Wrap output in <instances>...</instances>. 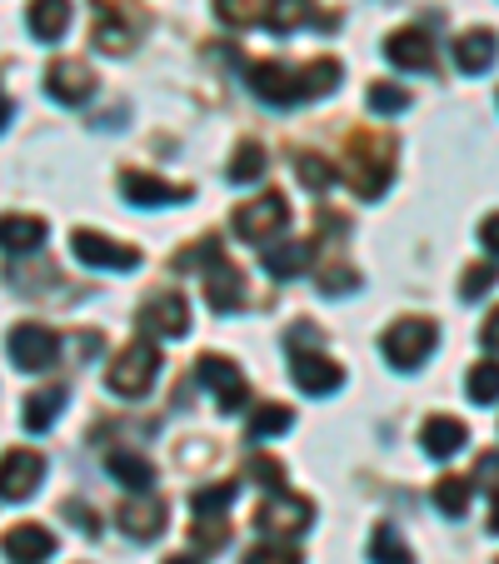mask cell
Listing matches in <instances>:
<instances>
[{"instance_id": "cell-1", "label": "cell", "mask_w": 499, "mask_h": 564, "mask_svg": "<svg viewBox=\"0 0 499 564\" xmlns=\"http://www.w3.org/2000/svg\"><path fill=\"white\" fill-rule=\"evenodd\" d=\"M394 181V145L390 135L375 130H355L350 135V185L360 200H380Z\"/></svg>"}, {"instance_id": "cell-2", "label": "cell", "mask_w": 499, "mask_h": 564, "mask_svg": "<svg viewBox=\"0 0 499 564\" xmlns=\"http://www.w3.org/2000/svg\"><path fill=\"white\" fill-rule=\"evenodd\" d=\"M310 345H319V335L310 330L305 319H300L295 330L285 335V350H290V375H295V384L305 394H335L345 384V370L335 360H329V355H319V350H310Z\"/></svg>"}, {"instance_id": "cell-3", "label": "cell", "mask_w": 499, "mask_h": 564, "mask_svg": "<svg viewBox=\"0 0 499 564\" xmlns=\"http://www.w3.org/2000/svg\"><path fill=\"white\" fill-rule=\"evenodd\" d=\"M440 345V325L425 315H410V319H394L390 330H384L380 350L390 365H400V370H420V365L430 360V350Z\"/></svg>"}, {"instance_id": "cell-4", "label": "cell", "mask_w": 499, "mask_h": 564, "mask_svg": "<svg viewBox=\"0 0 499 564\" xmlns=\"http://www.w3.org/2000/svg\"><path fill=\"white\" fill-rule=\"evenodd\" d=\"M155 375H160L155 345H150V340H135V345H126V350L116 355V365L106 370V384L120 394V400H140V394H150Z\"/></svg>"}, {"instance_id": "cell-5", "label": "cell", "mask_w": 499, "mask_h": 564, "mask_svg": "<svg viewBox=\"0 0 499 564\" xmlns=\"http://www.w3.org/2000/svg\"><path fill=\"white\" fill-rule=\"evenodd\" d=\"M285 225H290V205H285L280 191H270V195H260V200H250V205L235 210V235L250 240V246H270Z\"/></svg>"}, {"instance_id": "cell-6", "label": "cell", "mask_w": 499, "mask_h": 564, "mask_svg": "<svg viewBox=\"0 0 499 564\" xmlns=\"http://www.w3.org/2000/svg\"><path fill=\"white\" fill-rule=\"evenodd\" d=\"M195 380L215 394V405H220L225 415H235V410L250 400V384H245L240 365H230L225 355H200V360H195Z\"/></svg>"}, {"instance_id": "cell-7", "label": "cell", "mask_w": 499, "mask_h": 564, "mask_svg": "<svg viewBox=\"0 0 499 564\" xmlns=\"http://www.w3.org/2000/svg\"><path fill=\"white\" fill-rule=\"evenodd\" d=\"M61 360V335L51 330V325H15L11 330V365L15 370H25V375H35V370H51V365Z\"/></svg>"}, {"instance_id": "cell-8", "label": "cell", "mask_w": 499, "mask_h": 564, "mask_svg": "<svg viewBox=\"0 0 499 564\" xmlns=\"http://www.w3.org/2000/svg\"><path fill=\"white\" fill-rule=\"evenodd\" d=\"M70 256L90 270H135L140 265L135 246H120V240H110V235H100V230H75L70 235Z\"/></svg>"}, {"instance_id": "cell-9", "label": "cell", "mask_w": 499, "mask_h": 564, "mask_svg": "<svg viewBox=\"0 0 499 564\" xmlns=\"http://www.w3.org/2000/svg\"><path fill=\"white\" fill-rule=\"evenodd\" d=\"M310 524H315V505L290 490H275L256 510V530H265V534H305Z\"/></svg>"}, {"instance_id": "cell-10", "label": "cell", "mask_w": 499, "mask_h": 564, "mask_svg": "<svg viewBox=\"0 0 499 564\" xmlns=\"http://www.w3.org/2000/svg\"><path fill=\"white\" fill-rule=\"evenodd\" d=\"M245 86L256 90V100H265V106H300V70H290V65L280 61H256L245 65Z\"/></svg>"}, {"instance_id": "cell-11", "label": "cell", "mask_w": 499, "mask_h": 564, "mask_svg": "<svg viewBox=\"0 0 499 564\" xmlns=\"http://www.w3.org/2000/svg\"><path fill=\"white\" fill-rule=\"evenodd\" d=\"M41 479H45V459L35 455V449H6L0 455V500H31L35 490H41Z\"/></svg>"}, {"instance_id": "cell-12", "label": "cell", "mask_w": 499, "mask_h": 564, "mask_svg": "<svg viewBox=\"0 0 499 564\" xmlns=\"http://www.w3.org/2000/svg\"><path fill=\"white\" fill-rule=\"evenodd\" d=\"M140 330L145 335H160V340H181L191 330V305H185L175 290H160L140 305Z\"/></svg>"}, {"instance_id": "cell-13", "label": "cell", "mask_w": 499, "mask_h": 564, "mask_svg": "<svg viewBox=\"0 0 499 564\" xmlns=\"http://www.w3.org/2000/svg\"><path fill=\"white\" fill-rule=\"evenodd\" d=\"M120 195L140 210H155V205H185L191 200V185H175V181H160V175L145 171H126L120 175Z\"/></svg>"}, {"instance_id": "cell-14", "label": "cell", "mask_w": 499, "mask_h": 564, "mask_svg": "<svg viewBox=\"0 0 499 564\" xmlns=\"http://www.w3.org/2000/svg\"><path fill=\"white\" fill-rule=\"evenodd\" d=\"M45 90H51V100H61V106H86V100L96 96V70L80 61H51Z\"/></svg>"}, {"instance_id": "cell-15", "label": "cell", "mask_w": 499, "mask_h": 564, "mask_svg": "<svg viewBox=\"0 0 499 564\" xmlns=\"http://www.w3.org/2000/svg\"><path fill=\"white\" fill-rule=\"evenodd\" d=\"M0 554L11 564H45L55 554V534L45 524H11V530L0 534Z\"/></svg>"}, {"instance_id": "cell-16", "label": "cell", "mask_w": 499, "mask_h": 564, "mask_svg": "<svg viewBox=\"0 0 499 564\" xmlns=\"http://www.w3.org/2000/svg\"><path fill=\"white\" fill-rule=\"evenodd\" d=\"M205 300H210V310L215 315H235V310L245 305V270L240 265H230V260H215L210 270H205Z\"/></svg>"}, {"instance_id": "cell-17", "label": "cell", "mask_w": 499, "mask_h": 564, "mask_svg": "<svg viewBox=\"0 0 499 564\" xmlns=\"http://www.w3.org/2000/svg\"><path fill=\"white\" fill-rule=\"evenodd\" d=\"M384 61L400 65V70H435V41H430V31H420V25L394 31L390 41H384Z\"/></svg>"}, {"instance_id": "cell-18", "label": "cell", "mask_w": 499, "mask_h": 564, "mask_svg": "<svg viewBox=\"0 0 499 564\" xmlns=\"http://www.w3.org/2000/svg\"><path fill=\"white\" fill-rule=\"evenodd\" d=\"M126 0H100V25H96V45L106 55H126L140 35V21L135 15H120Z\"/></svg>"}, {"instance_id": "cell-19", "label": "cell", "mask_w": 499, "mask_h": 564, "mask_svg": "<svg viewBox=\"0 0 499 564\" xmlns=\"http://www.w3.org/2000/svg\"><path fill=\"white\" fill-rule=\"evenodd\" d=\"M120 530H126L130 540H155V534H165V500H155V495L126 500L120 505Z\"/></svg>"}, {"instance_id": "cell-20", "label": "cell", "mask_w": 499, "mask_h": 564, "mask_svg": "<svg viewBox=\"0 0 499 564\" xmlns=\"http://www.w3.org/2000/svg\"><path fill=\"white\" fill-rule=\"evenodd\" d=\"M45 220L41 215H0V250L6 256H35L45 246Z\"/></svg>"}, {"instance_id": "cell-21", "label": "cell", "mask_w": 499, "mask_h": 564, "mask_svg": "<svg viewBox=\"0 0 499 564\" xmlns=\"http://www.w3.org/2000/svg\"><path fill=\"white\" fill-rule=\"evenodd\" d=\"M420 445H425V455L449 459L469 445V430H465V420H455V415H430L425 430H420Z\"/></svg>"}, {"instance_id": "cell-22", "label": "cell", "mask_w": 499, "mask_h": 564, "mask_svg": "<svg viewBox=\"0 0 499 564\" xmlns=\"http://www.w3.org/2000/svg\"><path fill=\"white\" fill-rule=\"evenodd\" d=\"M495 55H499V35L485 31V25H475V31H465L455 41V65L465 75H485L495 65Z\"/></svg>"}, {"instance_id": "cell-23", "label": "cell", "mask_w": 499, "mask_h": 564, "mask_svg": "<svg viewBox=\"0 0 499 564\" xmlns=\"http://www.w3.org/2000/svg\"><path fill=\"white\" fill-rule=\"evenodd\" d=\"M106 469L130 495H150V485H155V465H150L145 455H130V449H116V455L106 459Z\"/></svg>"}, {"instance_id": "cell-24", "label": "cell", "mask_w": 499, "mask_h": 564, "mask_svg": "<svg viewBox=\"0 0 499 564\" xmlns=\"http://www.w3.org/2000/svg\"><path fill=\"white\" fill-rule=\"evenodd\" d=\"M315 265V246L310 240H285V246H265V270L275 280H295L300 270H310Z\"/></svg>"}, {"instance_id": "cell-25", "label": "cell", "mask_w": 499, "mask_h": 564, "mask_svg": "<svg viewBox=\"0 0 499 564\" xmlns=\"http://www.w3.org/2000/svg\"><path fill=\"white\" fill-rule=\"evenodd\" d=\"M61 410H65V384H51V390H35L31 400H25V430L31 435H45V430L61 420Z\"/></svg>"}, {"instance_id": "cell-26", "label": "cell", "mask_w": 499, "mask_h": 564, "mask_svg": "<svg viewBox=\"0 0 499 564\" xmlns=\"http://www.w3.org/2000/svg\"><path fill=\"white\" fill-rule=\"evenodd\" d=\"M260 21L275 35H295L300 25H315V6L310 0H265V15Z\"/></svg>"}, {"instance_id": "cell-27", "label": "cell", "mask_w": 499, "mask_h": 564, "mask_svg": "<svg viewBox=\"0 0 499 564\" xmlns=\"http://www.w3.org/2000/svg\"><path fill=\"white\" fill-rule=\"evenodd\" d=\"M70 31V0H31V35L61 41Z\"/></svg>"}, {"instance_id": "cell-28", "label": "cell", "mask_w": 499, "mask_h": 564, "mask_svg": "<svg viewBox=\"0 0 499 564\" xmlns=\"http://www.w3.org/2000/svg\"><path fill=\"white\" fill-rule=\"evenodd\" d=\"M370 564H414L410 544L400 540V530H394V524H375V534H370Z\"/></svg>"}, {"instance_id": "cell-29", "label": "cell", "mask_w": 499, "mask_h": 564, "mask_svg": "<svg viewBox=\"0 0 499 564\" xmlns=\"http://www.w3.org/2000/svg\"><path fill=\"white\" fill-rule=\"evenodd\" d=\"M225 540H230V520H225V514H195V524H191L195 550L215 554V550H225Z\"/></svg>"}, {"instance_id": "cell-30", "label": "cell", "mask_w": 499, "mask_h": 564, "mask_svg": "<svg viewBox=\"0 0 499 564\" xmlns=\"http://www.w3.org/2000/svg\"><path fill=\"white\" fill-rule=\"evenodd\" d=\"M265 175V145H256V140H245V145H235L230 155V181L235 185H250Z\"/></svg>"}, {"instance_id": "cell-31", "label": "cell", "mask_w": 499, "mask_h": 564, "mask_svg": "<svg viewBox=\"0 0 499 564\" xmlns=\"http://www.w3.org/2000/svg\"><path fill=\"white\" fill-rule=\"evenodd\" d=\"M295 175H300V185H305L310 195H325L329 185H335V171H329V160H325V155H310V150H300V155H295Z\"/></svg>"}, {"instance_id": "cell-32", "label": "cell", "mask_w": 499, "mask_h": 564, "mask_svg": "<svg viewBox=\"0 0 499 564\" xmlns=\"http://www.w3.org/2000/svg\"><path fill=\"white\" fill-rule=\"evenodd\" d=\"M465 390H469V400H475V405H495V400H499V360H479L475 370H469Z\"/></svg>"}, {"instance_id": "cell-33", "label": "cell", "mask_w": 499, "mask_h": 564, "mask_svg": "<svg viewBox=\"0 0 499 564\" xmlns=\"http://www.w3.org/2000/svg\"><path fill=\"white\" fill-rule=\"evenodd\" d=\"M290 425H295V415H290L285 405H256V410H250V440L285 435Z\"/></svg>"}, {"instance_id": "cell-34", "label": "cell", "mask_w": 499, "mask_h": 564, "mask_svg": "<svg viewBox=\"0 0 499 564\" xmlns=\"http://www.w3.org/2000/svg\"><path fill=\"white\" fill-rule=\"evenodd\" d=\"M435 505L449 514V520H465V510H469V485H465L459 475H445V479L435 485Z\"/></svg>"}, {"instance_id": "cell-35", "label": "cell", "mask_w": 499, "mask_h": 564, "mask_svg": "<svg viewBox=\"0 0 499 564\" xmlns=\"http://www.w3.org/2000/svg\"><path fill=\"white\" fill-rule=\"evenodd\" d=\"M235 495H240V485H210V490L191 495V510L195 514H225L235 505Z\"/></svg>"}, {"instance_id": "cell-36", "label": "cell", "mask_w": 499, "mask_h": 564, "mask_svg": "<svg viewBox=\"0 0 499 564\" xmlns=\"http://www.w3.org/2000/svg\"><path fill=\"white\" fill-rule=\"evenodd\" d=\"M404 106H410V90L404 86H390V80H375L370 86V110L375 116H400Z\"/></svg>"}, {"instance_id": "cell-37", "label": "cell", "mask_w": 499, "mask_h": 564, "mask_svg": "<svg viewBox=\"0 0 499 564\" xmlns=\"http://www.w3.org/2000/svg\"><path fill=\"white\" fill-rule=\"evenodd\" d=\"M215 15H220L225 25H256L260 15H265V6H260V0H215Z\"/></svg>"}, {"instance_id": "cell-38", "label": "cell", "mask_w": 499, "mask_h": 564, "mask_svg": "<svg viewBox=\"0 0 499 564\" xmlns=\"http://www.w3.org/2000/svg\"><path fill=\"white\" fill-rule=\"evenodd\" d=\"M495 280H499L495 265H469L465 280H459V295H465V300H479V295H489V290H495Z\"/></svg>"}, {"instance_id": "cell-39", "label": "cell", "mask_w": 499, "mask_h": 564, "mask_svg": "<svg viewBox=\"0 0 499 564\" xmlns=\"http://www.w3.org/2000/svg\"><path fill=\"white\" fill-rule=\"evenodd\" d=\"M475 485L499 505V449H485V455L475 459Z\"/></svg>"}, {"instance_id": "cell-40", "label": "cell", "mask_w": 499, "mask_h": 564, "mask_svg": "<svg viewBox=\"0 0 499 564\" xmlns=\"http://www.w3.org/2000/svg\"><path fill=\"white\" fill-rule=\"evenodd\" d=\"M245 564H300V550H290V544H280V540H265L245 554Z\"/></svg>"}, {"instance_id": "cell-41", "label": "cell", "mask_w": 499, "mask_h": 564, "mask_svg": "<svg viewBox=\"0 0 499 564\" xmlns=\"http://www.w3.org/2000/svg\"><path fill=\"white\" fill-rule=\"evenodd\" d=\"M220 256H225L220 235H205V240H195V246L185 250V256L175 260V265H185V270H191V265H215V260H220Z\"/></svg>"}, {"instance_id": "cell-42", "label": "cell", "mask_w": 499, "mask_h": 564, "mask_svg": "<svg viewBox=\"0 0 499 564\" xmlns=\"http://www.w3.org/2000/svg\"><path fill=\"white\" fill-rule=\"evenodd\" d=\"M250 479H256V485H265V490L275 495L280 485H285V465H280V459H270V455H256V459H250Z\"/></svg>"}, {"instance_id": "cell-43", "label": "cell", "mask_w": 499, "mask_h": 564, "mask_svg": "<svg viewBox=\"0 0 499 564\" xmlns=\"http://www.w3.org/2000/svg\"><path fill=\"white\" fill-rule=\"evenodd\" d=\"M355 285H360V275H355L350 265H329V270H319V290H325V295H350Z\"/></svg>"}, {"instance_id": "cell-44", "label": "cell", "mask_w": 499, "mask_h": 564, "mask_svg": "<svg viewBox=\"0 0 499 564\" xmlns=\"http://www.w3.org/2000/svg\"><path fill=\"white\" fill-rule=\"evenodd\" d=\"M65 514H70V520H75V530H86L90 540H96V534H100L96 510H90V505H80V500H65Z\"/></svg>"}, {"instance_id": "cell-45", "label": "cell", "mask_w": 499, "mask_h": 564, "mask_svg": "<svg viewBox=\"0 0 499 564\" xmlns=\"http://www.w3.org/2000/svg\"><path fill=\"white\" fill-rule=\"evenodd\" d=\"M479 246H485V250H489V256H495V260H499V215H489V220H485V225H479Z\"/></svg>"}, {"instance_id": "cell-46", "label": "cell", "mask_w": 499, "mask_h": 564, "mask_svg": "<svg viewBox=\"0 0 499 564\" xmlns=\"http://www.w3.org/2000/svg\"><path fill=\"white\" fill-rule=\"evenodd\" d=\"M479 340H485V350H499V305L489 310V319H485V330H479Z\"/></svg>"}, {"instance_id": "cell-47", "label": "cell", "mask_w": 499, "mask_h": 564, "mask_svg": "<svg viewBox=\"0 0 499 564\" xmlns=\"http://www.w3.org/2000/svg\"><path fill=\"white\" fill-rule=\"evenodd\" d=\"M6 126H11V100L0 96V130H6Z\"/></svg>"}, {"instance_id": "cell-48", "label": "cell", "mask_w": 499, "mask_h": 564, "mask_svg": "<svg viewBox=\"0 0 499 564\" xmlns=\"http://www.w3.org/2000/svg\"><path fill=\"white\" fill-rule=\"evenodd\" d=\"M165 564H195V560H191V554H175V560H165Z\"/></svg>"}, {"instance_id": "cell-49", "label": "cell", "mask_w": 499, "mask_h": 564, "mask_svg": "<svg viewBox=\"0 0 499 564\" xmlns=\"http://www.w3.org/2000/svg\"><path fill=\"white\" fill-rule=\"evenodd\" d=\"M495 564H499V560H495Z\"/></svg>"}]
</instances>
